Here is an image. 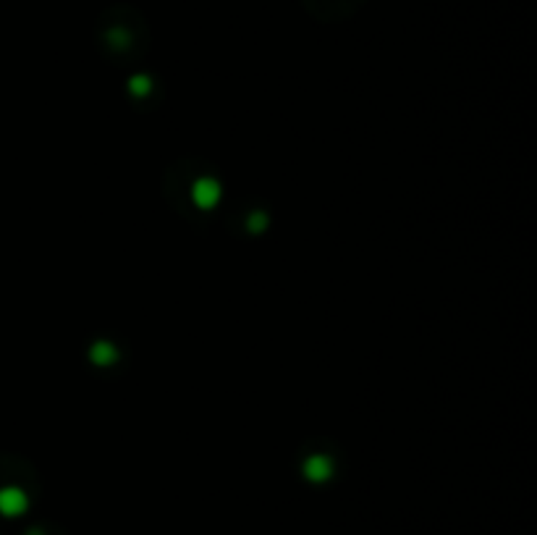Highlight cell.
<instances>
[{
	"mask_svg": "<svg viewBox=\"0 0 537 535\" xmlns=\"http://www.w3.org/2000/svg\"><path fill=\"white\" fill-rule=\"evenodd\" d=\"M24 509V499L19 491H3L0 493V512L6 514H16Z\"/></svg>",
	"mask_w": 537,
	"mask_h": 535,
	"instance_id": "1",
	"label": "cell"
}]
</instances>
